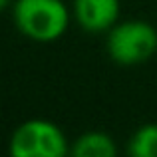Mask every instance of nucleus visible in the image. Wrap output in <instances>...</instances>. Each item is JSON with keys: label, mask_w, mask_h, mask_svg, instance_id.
<instances>
[{"label": "nucleus", "mask_w": 157, "mask_h": 157, "mask_svg": "<svg viewBox=\"0 0 157 157\" xmlns=\"http://www.w3.org/2000/svg\"><path fill=\"white\" fill-rule=\"evenodd\" d=\"M12 22L24 38L38 44H52L70 30L72 6L66 0H14Z\"/></svg>", "instance_id": "nucleus-1"}, {"label": "nucleus", "mask_w": 157, "mask_h": 157, "mask_svg": "<svg viewBox=\"0 0 157 157\" xmlns=\"http://www.w3.org/2000/svg\"><path fill=\"white\" fill-rule=\"evenodd\" d=\"M105 52L109 60L123 68L145 64L157 52V28L147 20H119L105 34Z\"/></svg>", "instance_id": "nucleus-2"}, {"label": "nucleus", "mask_w": 157, "mask_h": 157, "mask_svg": "<svg viewBox=\"0 0 157 157\" xmlns=\"http://www.w3.org/2000/svg\"><path fill=\"white\" fill-rule=\"evenodd\" d=\"M72 141L58 123L44 117H32L18 123L8 139L12 157H62L70 153Z\"/></svg>", "instance_id": "nucleus-3"}, {"label": "nucleus", "mask_w": 157, "mask_h": 157, "mask_svg": "<svg viewBox=\"0 0 157 157\" xmlns=\"http://www.w3.org/2000/svg\"><path fill=\"white\" fill-rule=\"evenodd\" d=\"M74 22L92 36L107 34L121 20V0H72Z\"/></svg>", "instance_id": "nucleus-4"}, {"label": "nucleus", "mask_w": 157, "mask_h": 157, "mask_svg": "<svg viewBox=\"0 0 157 157\" xmlns=\"http://www.w3.org/2000/svg\"><path fill=\"white\" fill-rule=\"evenodd\" d=\"M70 153L76 157H113L117 145L115 139L104 131H86L72 141Z\"/></svg>", "instance_id": "nucleus-5"}, {"label": "nucleus", "mask_w": 157, "mask_h": 157, "mask_svg": "<svg viewBox=\"0 0 157 157\" xmlns=\"http://www.w3.org/2000/svg\"><path fill=\"white\" fill-rule=\"evenodd\" d=\"M131 157H157V123H145L127 141Z\"/></svg>", "instance_id": "nucleus-6"}, {"label": "nucleus", "mask_w": 157, "mask_h": 157, "mask_svg": "<svg viewBox=\"0 0 157 157\" xmlns=\"http://www.w3.org/2000/svg\"><path fill=\"white\" fill-rule=\"evenodd\" d=\"M12 4H14V0H0V12L6 8H12Z\"/></svg>", "instance_id": "nucleus-7"}]
</instances>
